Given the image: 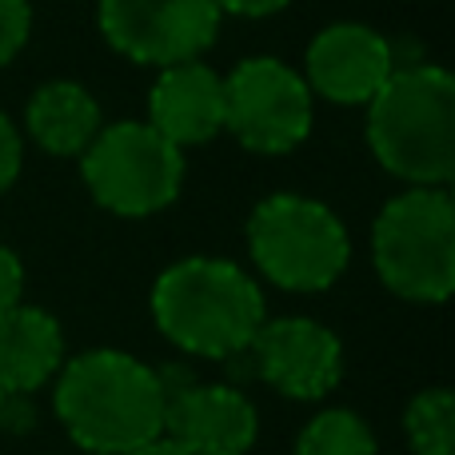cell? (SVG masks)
Instances as JSON below:
<instances>
[{
  "label": "cell",
  "instance_id": "21",
  "mask_svg": "<svg viewBox=\"0 0 455 455\" xmlns=\"http://www.w3.org/2000/svg\"><path fill=\"white\" fill-rule=\"evenodd\" d=\"M128 455H188V451H180L168 435H156V440H148L144 448H136V451H128Z\"/></svg>",
  "mask_w": 455,
  "mask_h": 455
},
{
  "label": "cell",
  "instance_id": "3",
  "mask_svg": "<svg viewBox=\"0 0 455 455\" xmlns=\"http://www.w3.org/2000/svg\"><path fill=\"white\" fill-rule=\"evenodd\" d=\"M152 315L176 347L208 360H228L248 352L256 331L264 328V291L228 259L192 256L156 280Z\"/></svg>",
  "mask_w": 455,
  "mask_h": 455
},
{
  "label": "cell",
  "instance_id": "20",
  "mask_svg": "<svg viewBox=\"0 0 455 455\" xmlns=\"http://www.w3.org/2000/svg\"><path fill=\"white\" fill-rule=\"evenodd\" d=\"M283 4H288V0H216L220 12H235V16H272V12H280Z\"/></svg>",
  "mask_w": 455,
  "mask_h": 455
},
{
  "label": "cell",
  "instance_id": "4",
  "mask_svg": "<svg viewBox=\"0 0 455 455\" xmlns=\"http://www.w3.org/2000/svg\"><path fill=\"white\" fill-rule=\"evenodd\" d=\"M376 272L395 296L443 304L455 288V204L443 188H408L371 232Z\"/></svg>",
  "mask_w": 455,
  "mask_h": 455
},
{
  "label": "cell",
  "instance_id": "6",
  "mask_svg": "<svg viewBox=\"0 0 455 455\" xmlns=\"http://www.w3.org/2000/svg\"><path fill=\"white\" fill-rule=\"evenodd\" d=\"M84 184L116 216H152L180 196L184 152L148 120H120L84 148Z\"/></svg>",
  "mask_w": 455,
  "mask_h": 455
},
{
  "label": "cell",
  "instance_id": "9",
  "mask_svg": "<svg viewBox=\"0 0 455 455\" xmlns=\"http://www.w3.org/2000/svg\"><path fill=\"white\" fill-rule=\"evenodd\" d=\"M256 371L291 400H320L339 384L344 347L315 320H275L256 331L248 344Z\"/></svg>",
  "mask_w": 455,
  "mask_h": 455
},
{
  "label": "cell",
  "instance_id": "10",
  "mask_svg": "<svg viewBox=\"0 0 455 455\" xmlns=\"http://www.w3.org/2000/svg\"><path fill=\"white\" fill-rule=\"evenodd\" d=\"M164 379V376H160ZM168 387L164 435L188 455H243L256 443L259 419L243 392L228 384H184Z\"/></svg>",
  "mask_w": 455,
  "mask_h": 455
},
{
  "label": "cell",
  "instance_id": "18",
  "mask_svg": "<svg viewBox=\"0 0 455 455\" xmlns=\"http://www.w3.org/2000/svg\"><path fill=\"white\" fill-rule=\"evenodd\" d=\"M16 172H20V136H16V128L0 112V196L12 188Z\"/></svg>",
  "mask_w": 455,
  "mask_h": 455
},
{
  "label": "cell",
  "instance_id": "7",
  "mask_svg": "<svg viewBox=\"0 0 455 455\" xmlns=\"http://www.w3.org/2000/svg\"><path fill=\"white\" fill-rule=\"evenodd\" d=\"M224 128L243 148L283 156L312 132V88L275 56H251L224 80Z\"/></svg>",
  "mask_w": 455,
  "mask_h": 455
},
{
  "label": "cell",
  "instance_id": "1",
  "mask_svg": "<svg viewBox=\"0 0 455 455\" xmlns=\"http://www.w3.org/2000/svg\"><path fill=\"white\" fill-rule=\"evenodd\" d=\"M164 408L168 387L160 371L116 347L76 355L56 384L64 432L92 455H128L164 435Z\"/></svg>",
  "mask_w": 455,
  "mask_h": 455
},
{
  "label": "cell",
  "instance_id": "12",
  "mask_svg": "<svg viewBox=\"0 0 455 455\" xmlns=\"http://www.w3.org/2000/svg\"><path fill=\"white\" fill-rule=\"evenodd\" d=\"M148 124L176 148L208 144L224 132V80L200 60L164 68L148 96Z\"/></svg>",
  "mask_w": 455,
  "mask_h": 455
},
{
  "label": "cell",
  "instance_id": "11",
  "mask_svg": "<svg viewBox=\"0 0 455 455\" xmlns=\"http://www.w3.org/2000/svg\"><path fill=\"white\" fill-rule=\"evenodd\" d=\"M392 72V48L368 24H331L307 48V80L331 104H368Z\"/></svg>",
  "mask_w": 455,
  "mask_h": 455
},
{
  "label": "cell",
  "instance_id": "5",
  "mask_svg": "<svg viewBox=\"0 0 455 455\" xmlns=\"http://www.w3.org/2000/svg\"><path fill=\"white\" fill-rule=\"evenodd\" d=\"M248 248L259 272L288 291H323L344 275L352 243L331 208L307 196H267L248 220Z\"/></svg>",
  "mask_w": 455,
  "mask_h": 455
},
{
  "label": "cell",
  "instance_id": "13",
  "mask_svg": "<svg viewBox=\"0 0 455 455\" xmlns=\"http://www.w3.org/2000/svg\"><path fill=\"white\" fill-rule=\"evenodd\" d=\"M64 360L60 323L40 307H20L0 315V395H28L52 379Z\"/></svg>",
  "mask_w": 455,
  "mask_h": 455
},
{
  "label": "cell",
  "instance_id": "16",
  "mask_svg": "<svg viewBox=\"0 0 455 455\" xmlns=\"http://www.w3.org/2000/svg\"><path fill=\"white\" fill-rule=\"evenodd\" d=\"M403 427H408V440L416 455H455V400L443 387H432V392L416 395L408 403V416H403Z\"/></svg>",
  "mask_w": 455,
  "mask_h": 455
},
{
  "label": "cell",
  "instance_id": "17",
  "mask_svg": "<svg viewBox=\"0 0 455 455\" xmlns=\"http://www.w3.org/2000/svg\"><path fill=\"white\" fill-rule=\"evenodd\" d=\"M28 28H32L28 0H0V68L24 48Z\"/></svg>",
  "mask_w": 455,
  "mask_h": 455
},
{
  "label": "cell",
  "instance_id": "8",
  "mask_svg": "<svg viewBox=\"0 0 455 455\" xmlns=\"http://www.w3.org/2000/svg\"><path fill=\"white\" fill-rule=\"evenodd\" d=\"M100 32L136 64L196 60L220 32L216 0H100Z\"/></svg>",
  "mask_w": 455,
  "mask_h": 455
},
{
  "label": "cell",
  "instance_id": "22",
  "mask_svg": "<svg viewBox=\"0 0 455 455\" xmlns=\"http://www.w3.org/2000/svg\"><path fill=\"white\" fill-rule=\"evenodd\" d=\"M0 408H4V395H0Z\"/></svg>",
  "mask_w": 455,
  "mask_h": 455
},
{
  "label": "cell",
  "instance_id": "2",
  "mask_svg": "<svg viewBox=\"0 0 455 455\" xmlns=\"http://www.w3.org/2000/svg\"><path fill=\"white\" fill-rule=\"evenodd\" d=\"M368 140L392 176L416 188H443L455 172V80L448 68H395L368 100Z\"/></svg>",
  "mask_w": 455,
  "mask_h": 455
},
{
  "label": "cell",
  "instance_id": "15",
  "mask_svg": "<svg viewBox=\"0 0 455 455\" xmlns=\"http://www.w3.org/2000/svg\"><path fill=\"white\" fill-rule=\"evenodd\" d=\"M296 455H376V435L355 411L328 408L299 432Z\"/></svg>",
  "mask_w": 455,
  "mask_h": 455
},
{
  "label": "cell",
  "instance_id": "19",
  "mask_svg": "<svg viewBox=\"0 0 455 455\" xmlns=\"http://www.w3.org/2000/svg\"><path fill=\"white\" fill-rule=\"evenodd\" d=\"M20 291H24V267H20V259H16L8 248H0V315L12 312V307L20 304Z\"/></svg>",
  "mask_w": 455,
  "mask_h": 455
},
{
  "label": "cell",
  "instance_id": "14",
  "mask_svg": "<svg viewBox=\"0 0 455 455\" xmlns=\"http://www.w3.org/2000/svg\"><path fill=\"white\" fill-rule=\"evenodd\" d=\"M28 132L52 156H76L100 132V108L88 88L52 80L28 100Z\"/></svg>",
  "mask_w": 455,
  "mask_h": 455
}]
</instances>
